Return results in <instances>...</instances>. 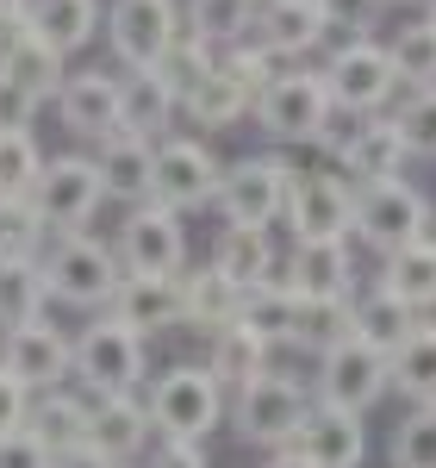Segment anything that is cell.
Instances as JSON below:
<instances>
[{
  "label": "cell",
  "mask_w": 436,
  "mask_h": 468,
  "mask_svg": "<svg viewBox=\"0 0 436 468\" xmlns=\"http://www.w3.org/2000/svg\"><path fill=\"white\" fill-rule=\"evenodd\" d=\"M112 319L125 324V331H169V324H182V282H150V275H125V288L112 300Z\"/></svg>",
  "instance_id": "25"
},
{
  "label": "cell",
  "mask_w": 436,
  "mask_h": 468,
  "mask_svg": "<svg viewBox=\"0 0 436 468\" xmlns=\"http://www.w3.org/2000/svg\"><path fill=\"white\" fill-rule=\"evenodd\" d=\"M150 468H206L200 456V443H175V437H162V450H156V463Z\"/></svg>",
  "instance_id": "51"
},
{
  "label": "cell",
  "mask_w": 436,
  "mask_h": 468,
  "mask_svg": "<svg viewBox=\"0 0 436 468\" xmlns=\"http://www.w3.org/2000/svg\"><path fill=\"white\" fill-rule=\"evenodd\" d=\"M356 337L374 344L380 356H400L405 344L418 337V306H405L387 288H374L368 300H356Z\"/></svg>",
  "instance_id": "29"
},
{
  "label": "cell",
  "mask_w": 436,
  "mask_h": 468,
  "mask_svg": "<svg viewBox=\"0 0 436 468\" xmlns=\"http://www.w3.org/2000/svg\"><path fill=\"white\" fill-rule=\"evenodd\" d=\"M387 388H393V356H380L362 337H349L330 356H318V406H337V412L362 419Z\"/></svg>",
  "instance_id": "14"
},
{
  "label": "cell",
  "mask_w": 436,
  "mask_h": 468,
  "mask_svg": "<svg viewBox=\"0 0 436 468\" xmlns=\"http://www.w3.org/2000/svg\"><path fill=\"white\" fill-rule=\"evenodd\" d=\"M244 324H250L255 337L275 350V344H293V324H299V293L287 282H268V288L250 293V306H244Z\"/></svg>",
  "instance_id": "37"
},
{
  "label": "cell",
  "mask_w": 436,
  "mask_h": 468,
  "mask_svg": "<svg viewBox=\"0 0 436 468\" xmlns=\"http://www.w3.org/2000/svg\"><path fill=\"white\" fill-rule=\"evenodd\" d=\"M349 337H356V300H299V324H293V344L299 350L330 356Z\"/></svg>",
  "instance_id": "35"
},
{
  "label": "cell",
  "mask_w": 436,
  "mask_h": 468,
  "mask_svg": "<svg viewBox=\"0 0 436 468\" xmlns=\"http://www.w3.org/2000/svg\"><path fill=\"white\" fill-rule=\"evenodd\" d=\"M262 19V0H187V32L206 37L213 50L244 44V32H255Z\"/></svg>",
  "instance_id": "33"
},
{
  "label": "cell",
  "mask_w": 436,
  "mask_h": 468,
  "mask_svg": "<svg viewBox=\"0 0 436 468\" xmlns=\"http://www.w3.org/2000/svg\"><path fill=\"white\" fill-rule=\"evenodd\" d=\"M75 381L81 394H131L144 381V337L119 319H100L75 337Z\"/></svg>",
  "instance_id": "12"
},
{
  "label": "cell",
  "mask_w": 436,
  "mask_h": 468,
  "mask_svg": "<svg viewBox=\"0 0 436 468\" xmlns=\"http://www.w3.org/2000/svg\"><path fill=\"white\" fill-rule=\"evenodd\" d=\"M255 125L281 144H325L337 125V101H330L325 75L312 69H287L262 101H255Z\"/></svg>",
  "instance_id": "2"
},
{
  "label": "cell",
  "mask_w": 436,
  "mask_h": 468,
  "mask_svg": "<svg viewBox=\"0 0 436 468\" xmlns=\"http://www.w3.org/2000/svg\"><path fill=\"white\" fill-rule=\"evenodd\" d=\"M312 406H318V399L306 394L293 375H262V381H250V388L237 394L231 425L250 437V443H268V450H299Z\"/></svg>",
  "instance_id": "3"
},
{
  "label": "cell",
  "mask_w": 436,
  "mask_h": 468,
  "mask_svg": "<svg viewBox=\"0 0 436 468\" xmlns=\"http://www.w3.org/2000/svg\"><path fill=\"white\" fill-rule=\"evenodd\" d=\"M119 262L125 275H150V282H182V262H187V231L182 213L150 200V207H131L125 231H119Z\"/></svg>",
  "instance_id": "13"
},
{
  "label": "cell",
  "mask_w": 436,
  "mask_h": 468,
  "mask_svg": "<svg viewBox=\"0 0 436 468\" xmlns=\"http://www.w3.org/2000/svg\"><path fill=\"white\" fill-rule=\"evenodd\" d=\"M218 388L213 368H200V362H182V368H169V375H156V388H150V419H156V431L175 437V443H200V437L218 425Z\"/></svg>",
  "instance_id": "7"
},
{
  "label": "cell",
  "mask_w": 436,
  "mask_h": 468,
  "mask_svg": "<svg viewBox=\"0 0 436 468\" xmlns=\"http://www.w3.org/2000/svg\"><path fill=\"white\" fill-rule=\"evenodd\" d=\"M63 468H112V463H107V456H94V450H81V456H69Z\"/></svg>",
  "instance_id": "53"
},
{
  "label": "cell",
  "mask_w": 436,
  "mask_h": 468,
  "mask_svg": "<svg viewBox=\"0 0 436 468\" xmlns=\"http://www.w3.org/2000/svg\"><path fill=\"white\" fill-rule=\"evenodd\" d=\"M431 26H436V6H431Z\"/></svg>",
  "instance_id": "55"
},
{
  "label": "cell",
  "mask_w": 436,
  "mask_h": 468,
  "mask_svg": "<svg viewBox=\"0 0 436 468\" xmlns=\"http://www.w3.org/2000/svg\"><path fill=\"white\" fill-rule=\"evenodd\" d=\"M6 368H13L32 394H57L63 375L75 368V344L37 319V324H26V331H6Z\"/></svg>",
  "instance_id": "19"
},
{
  "label": "cell",
  "mask_w": 436,
  "mask_h": 468,
  "mask_svg": "<svg viewBox=\"0 0 436 468\" xmlns=\"http://www.w3.org/2000/svg\"><path fill=\"white\" fill-rule=\"evenodd\" d=\"M287 225L299 244H349L356 238V187L343 181V169H306L293 181Z\"/></svg>",
  "instance_id": "8"
},
{
  "label": "cell",
  "mask_w": 436,
  "mask_h": 468,
  "mask_svg": "<svg viewBox=\"0 0 436 468\" xmlns=\"http://www.w3.org/2000/svg\"><path fill=\"white\" fill-rule=\"evenodd\" d=\"M299 456L312 468H362L368 456V431L356 412H337V406H312L306 437H299Z\"/></svg>",
  "instance_id": "24"
},
{
  "label": "cell",
  "mask_w": 436,
  "mask_h": 468,
  "mask_svg": "<svg viewBox=\"0 0 436 468\" xmlns=\"http://www.w3.org/2000/svg\"><path fill=\"white\" fill-rule=\"evenodd\" d=\"M44 275H50V293L69 300V306H112L119 300V256L107 244H94L88 231H69L44 250Z\"/></svg>",
  "instance_id": "6"
},
{
  "label": "cell",
  "mask_w": 436,
  "mask_h": 468,
  "mask_svg": "<svg viewBox=\"0 0 436 468\" xmlns=\"http://www.w3.org/2000/svg\"><path fill=\"white\" fill-rule=\"evenodd\" d=\"M119 101H125V132H138V138L169 132V119L182 112V94L169 88L162 69H131L125 81H119Z\"/></svg>",
  "instance_id": "28"
},
{
  "label": "cell",
  "mask_w": 436,
  "mask_h": 468,
  "mask_svg": "<svg viewBox=\"0 0 436 468\" xmlns=\"http://www.w3.org/2000/svg\"><path fill=\"white\" fill-rule=\"evenodd\" d=\"M32 406H37V394L0 362V437H13V431H26L32 425Z\"/></svg>",
  "instance_id": "46"
},
{
  "label": "cell",
  "mask_w": 436,
  "mask_h": 468,
  "mask_svg": "<svg viewBox=\"0 0 436 468\" xmlns=\"http://www.w3.org/2000/svg\"><path fill=\"white\" fill-rule=\"evenodd\" d=\"M0 69L13 75L32 101H63V88L75 81V75H69V57H63L57 44H44L37 32H26L13 50H0Z\"/></svg>",
  "instance_id": "26"
},
{
  "label": "cell",
  "mask_w": 436,
  "mask_h": 468,
  "mask_svg": "<svg viewBox=\"0 0 436 468\" xmlns=\"http://www.w3.org/2000/svg\"><path fill=\"white\" fill-rule=\"evenodd\" d=\"M44 238L50 225L32 200H0V262H44Z\"/></svg>",
  "instance_id": "40"
},
{
  "label": "cell",
  "mask_w": 436,
  "mask_h": 468,
  "mask_svg": "<svg viewBox=\"0 0 436 468\" xmlns=\"http://www.w3.org/2000/svg\"><path fill=\"white\" fill-rule=\"evenodd\" d=\"M393 119H400V138L411 156H436V88H418Z\"/></svg>",
  "instance_id": "45"
},
{
  "label": "cell",
  "mask_w": 436,
  "mask_h": 468,
  "mask_svg": "<svg viewBox=\"0 0 436 468\" xmlns=\"http://www.w3.org/2000/svg\"><path fill=\"white\" fill-rule=\"evenodd\" d=\"M94 26H100V6L94 0H32V32L44 44H57L63 57L81 50L94 37Z\"/></svg>",
  "instance_id": "34"
},
{
  "label": "cell",
  "mask_w": 436,
  "mask_h": 468,
  "mask_svg": "<svg viewBox=\"0 0 436 468\" xmlns=\"http://www.w3.org/2000/svg\"><path fill=\"white\" fill-rule=\"evenodd\" d=\"M150 431H156L150 399H138V394H88V450L107 456L112 468L138 463Z\"/></svg>",
  "instance_id": "15"
},
{
  "label": "cell",
  "mask_w": 436,
  "mask_h": 468,
  "mask_svg": "<svg viewBox=\"0 0 436 468\" xmlns=\"http://www.w3.org/2000/svg\"><path fill=\"white\" fill-rule=\"evenodd\" d=\"M182 112L193 119V125H206V132H231L244 112H255V101H250V94H244V88H237L224 69H218V75H206V81H200V88L182 101Z\"/></svg>",
  "instance_id": "36"
},
{
  "label": "cell",
  "mask_w": 436,
  "mask_h": 468,
  "mask_svg": "<svg viewBox=\"0 0 436 468\" xmlns=\"http://www.w3.org/2000/svg\"><path fill=\"white\" fill-rule=\"evenodd\" d=\"M32 32V0H0V50H13Z\"/></svg>",
  "instance_id": "50"
},
{
  "label": "cell",
  "mask_w": 436,
  "mask_h": 468,
  "mask_svg": "<svg viewBox=\"0 0 436 468\" xmlns=\"http://www.w3.org/2000/svg\"><path fill=\"white\" fill-rule=\"evenodd\" d=\"M325 150L337 156L343 176H356V187H380V181H405V138H400V119L374 112V119H349V125H330Z\"/></svg>",
  "instance_id": "11"
},
{
  "label": "cell",
  "mask_w": 436,
  "mask_h": 468,
  "mask_svg": "<svg viewBox=\"0 0 436 468\" xmlns=\"http://www.w3.org/2000/svg\"><path fill=\"white\" fill-rule=\"evenodd\" d=\"M393 69H400V81L418 94V88H436V26L431 19H411V26H400L393 32Z\"/></svg>",
  "instance_id": "39"
},
{
  "label": "cell",
  "mask_w": 436,
  "mask_h": 468,
  "mask_svg": "<svg viewBox=\"0 0 436 468\" xmlns=\"http://www.w3.org/2000/svg\"><path fill=\"white\" fill-rule=\"evenodd\" d=\"M275 63H281V57H268L262 44H231V50L218 57V69L231 75V81H237V88H244L250 101H262V94H268V88L281 81V69H275Z\"/></svg>",
  "instance_id": "44"
},
{
  "label": "cell",
  "mask_w": 436,
  "mask_h": 468,
  "mask_svg": "<svg viewBox=\"0 0 436 468\" xmlns=\"http://www.w3.org/2000/svg\"><path fill=\"white\" fill-rule=\"evenodd\" d=\"M32 112H37V101L0 69V138H6V132H32Z\"/></svg>",
  "instance_id": "47"
},
{
  "label": "cell",
  "mask_w": 436,
  "mask_h": 468,
  "mask_svg": "<svg viewBox=\"0 0 436 468\" xmlns=\"http://www.w3.org/2000/svg\"><path fill=\"white\" fill-rule=\"evenodd\" d=\"M325 88H330V101H337L343 112L374 119V112L393 101V88H400L393 50H387L380 37H349V44L325 63Z\"/></svg>",
  "instance_id": "5"
},
{
  "label": "cell",
  "mask_w": 436,
  "mask_h": 468,
  "mask_svg": "<svg viewBox=\"0 0 436 468\" xmlns=\"http://www.w3.org/2000/svg\"><path fill=\"white\" fill-rule=\"evenodd\" d=\"M26 431H32L57 463L81 456V450H88V394H63V388H57V394H37Z\"/></svg>",
  "instance_id": "27"
},
{
  "label": "cell",
  "mask_w": 436,
  "mask_h": 468,
  "mask_svg": "<svg viewBox=\"0 0 436 468\" xmlns=\"http://www.w3.org/2000/svg\"><path fill=\"white\" fill-rule=\"evenodd\" d=\"M37 176H44L37 138L32 132H6V138H0V200H32Z\"/></svg>",
  "instance_id": "41"
},
{
  "label": "cell",
  "mask_w": 436,
  "mask_h": 468,
  "mask_svg": "<svg viewBox=\"0 0 436 468\" xmlns=\"http://www.w3.org/2000/svg\"><path fill=\"white\" fill-rule=\"evenodd\" d=\"M218 57H224V50H213L206 37H193V32H187L182 44L169 50V63H162V75H169V88H175V94L187 101V94H193V88H200L206 75H218Z\"/></svg>",
  "instance_id": "43"
},
{
  "label": "cell",
  "mask_w": 436,
  "mask_h": 468,
  "mask_svg": "<svg viewBox=\"0 0 436 468\" xmlns=\"http://www.w3.org/2000/svg\"><path fill=\"white\" fill-rule=\"evenodd\" d=\"M393 388L411 406H436V324H418V337L393 356Z\"/></svg>",
  "instance_id": "38"
},
{
  "label": "cell",
  "mask_w": 436,
  "mask_h": 468,
  "mask_svg": "<svg viewBox=\"0 0 436 468\" xmlns=\"http://www.w3.org/2000/svg\"><path fill=\"white\" fill-rule=\"evenodd\" d=\"M57 112H63V125H69L75 138H94V144H107V138H119L125 132V101H119V81L100 69L75 75L69 88H63V101H57Z\"/></svg>",
  "instance_id": "20"
},
{
  "label": "cell",
  "mask_w": 436,
  "mask_h": 468,
  "mask_svg": "<svg viewBox=\"0 0 436 468\" xmlns=\"http://www.w3.org/2000/svg\"><path fill=\"white\" fill-rule=\"evenodd\" d=\"M107 37H112V57L125 69H162L169 50L187 37L182 0H112Z\"/></svg>",
  "instance_id": "4"
},
{
  "label": "cell",
  "mask_w": 436,
  "mask_h": 468,
  "mask_svg": "<svg viewBox=\"0 0 436 468\" xmlns=\"http://www.w3.org/2000/svg\"><path fill=\"white\" fill-rule=\"evenodd\" d=\"M244 306H250V288H237L231 275H218L213 262L182 275V324L193 331H224V324H244Z\"/></svg>",
  "instance_id": "23"
},
{
  "label": "cell",
  "mask_w": 436,
  "mask_h": 468,
  "mask_svg": "<svg viewBox=\"0 0 436 468\" xmlns=\"http://www.w3.org/2000/svg\"><path fill=\"white\" fill-rule=\"evenodd\" d=\"M0 468H63V463L32 431H13V437H0Z\"/></svg>",
  "instance_id": "48"
},
{
  "label": "cell",
  "mask_w": 436,
  "mask_h": 468,
  "mask_svg": "<svg viewBox=\"0 0 436 468\" xmlns=\"http://www.w3.org/2000/svg\"><path fill=\"white\" fill-rule=\"evenodd\" d=\"M218 156L200 138H169L162 144V181H156V200L175 207V213H193V207H218Z\"/></svg>",
  "instance_id": "16"
},
{
  "label": "cell",
  "mask_w": 436,
  "mask_h": 468,
  "mask_svg": "<svg viewBox=\"0 0 436 468\" xmlns=\"http://www.w3.org/2000/svg\"><path fill=\"white\" fill-rule=\"evenodd\" d=\"M100 176H107L112 200H131V207H150L156 200V181H162V144H150L138 132H119L94 150Z\"/></svg>",
  "instance_id": "17"
},
{
  "label": "cell",
  "mask_w": 436,
  "mask_h": 468,
  "mask_svg": "<svg viewBox=\"0 0 436 468\" xmlns=\"http://www.w3.org/2000/svg\"><path fill=\"white\" fill-rule=\"evenodd\" d=\"M405 6H436V0H405Z\"/></svg>",
  "instance_id": "54"
},
{
  "label": "cell",
  "mask_w": 436,
  "mask_h": 468,
  "mask_svg": "<svg viewBox=\"0 0 436 468\" xmlns=\"http://www.w3.org/2000/svg\"><path fill=\"white\" fill-rule=\"evenodd\" d=\"M337 26L325 0H262V19H255V44L268 57H306L318 50L325 32Z\"/></svg>",
  "instance_id": "18"
},
{
  "label": "cell",
  "mask_w": 436,
  "mask_h": 468,
  "mask_svg": "<svg viewBox=\"0 0 436 468\" xmlns=\"http://www.w3.org/2000/svg\"><path fill=\"white\" fill-rule=\"evenodd\" d=\"M100 200H107V176H100V163H94V156H50V163H44V176H37V187H32L37 218H44L57 238L81 231V225L94 218Z\"/></svg>",
  "instance_id": "9"
},
{
  "label": "cell",
  "mask_w": 436,
  "mask_h": 468,
  "mask_svg": "<svg viewBox=\"0 0 436 468\" xmlns=\"http://www.w3.org/2000/svg\"><path fill=\"white\" fill-rule=\"evenodd\" d=\"M293 181L299 169H287L281 156H244L218 181V213L224 225H275L293 200Z\"/></svg>",
  "instance_id": "10"
},
{
  "label": "cell",
  "mask_w": 436,
  "mask_h": 468,
  "mask_svg": "<svg viewBox=\"0 0 436 468\" xmlns=\"http://www.w3.org/2000/svg\"><path fill=\"white\" fill-rule=\"evenodd\" d=\"M268 468H312V463H306L299 450H275V456H268Z\"/></svg>",
  "instance_id": "52"
},
{
  "label": "cell",
  "mask_w": 436,
  "mask_h": 468,
  "mask_svg": "<svg viewBox=\"0 0 436 468\" xmlns=\"http://www.w3.org/2000/svg\"><path fill=\"white\" fill-rule=\"evenodd\" d=\"M380 288L405 300V306H436V238L431 244H411L400 256H380Z\"/></svg>",
  "instance_id": "32"
},
{
  "label": "cell",
  "mask_w": 436,
  "mask_h": 468,
  "mask_svg": "<svg viewBox=\"0 0 436 468\" xmlns=\"http://www.w3.org/2000/svg\"><path fill=\"white\" fill-rule=\"evenodd\" d=\"M281 282L299 300H349V288H356V256H349V244H293Z\"/></svg>",
  "instance_id": "22"
},
{
  "label": "cell",
  "mask_w": 436,
  "mask_h": 468,
  "mask_svg": "<svg viewBox=\"0 0 436 468\" xmlns=\"http://www.w3.org/2000/svg\"><path fill=\"white\" fill-rule=\"evenodd\" d=\"M213 269L255 293V288H268V282H281L287 262L275 250V231L268 225H224L218 231V250H213Z\"/></svg>",
  "instance_id": "21"
},
{
  "label": "cell",
  "mask_w": 436,
  "mask_h": 468,
  "mask_svg": "<svg viewBox=\"0 0 436 468\" xmlns=\"http://www.w3.org/2000/svg\"><path fill=\"white\" fill-rule=\"evenodd\" d=\"M325 6H330V19H337V26H356L362 37H374L368 26L380 19V6H387V0H325Z\"/></svg>",
  "instance_id": "49"
},
{
  "label": "cell",
  "mask_w": 436,
  "mask_h": 468,
  "mask_svg": "<svg viewBox=\"0 0 436 468\" xmlns=\"http://www.w3.org/2000/svg\"><path fill=\"white\" fill-rule=\"evenodd\" d=\"M431 194L411 181H380V187H356V238L374 244L380 256H400L411 244H431Z\"/></svg>",
  "instance_id": "1"
},
{
  "label": "cell",
  "mask_w": 436,
  "mask_h": 468,
  "mask_svg": "<svg viewBox=\"0 0 436 468\" xmlns=\"http://www.w3.org/2000/svg\"><path fill=\"white\" fill-rule=\"evenodd\" d=\"M213 381L218 388H250V381H262L268 375V344L255 337L250 324H224V331H213Z\"/></svg>",
  "instance_id": "30"
},
{
  "label": "cell",
  "mask_w": 436,
  "mask_h": 468,
  "mask_svg": "<svg viewBox=\"0 0 436 468\" xmlns=\"http://www.w3.org/2000/svg\"><path fill=\"white\" fill-rule=\"evenodd\" d=\"M393 468H436V406H411L393 431Z\"/></svg>",
  "instance_id": "42"
},
{
  "label": "cell",
  "mask_w": 436,
  "mask_h": 468,
  "mask_svg": "<svg viewBox=\"0 0 436 468\" xmlns=\"http://www.w3.org/2000/svg\"><path fill=\"white\" fill-rule=\"evenodd\" d=\"M44 300H57V293H50V275H44V262H0V324H6V331L37 324Z\"/></svg>",
  "instance_id": "31"
}]
</instances>
